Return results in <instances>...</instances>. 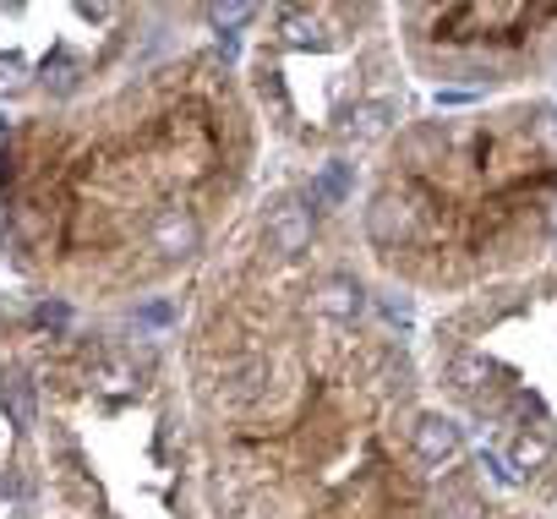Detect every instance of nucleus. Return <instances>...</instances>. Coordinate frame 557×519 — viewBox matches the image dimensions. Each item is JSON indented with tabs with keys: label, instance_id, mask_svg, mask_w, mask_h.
I'll list each match as a JSON object with an SVG mask.
<instances>
[{
	"label": "nucleus",
	"instance_id": "1",
	"mask_svg": "<svg viewBox=\"0 0 557 519\" xmlns=\"http://www.w3.org/2000/svg\"><path fill=\"white\" fill-rule=\"evenodd\" d=\"M416 454L432 459V465L454 459V454H459V427L443 421V416H421V421H416Z\"/></svg>",
	"mask_w": 557,
	"mask_h": 519
},
{
	"label": "nucleus",
	"instance_id": "2",
	"mask_svg": "<svg viewBox=\"0 0 557 519\" xmlns=\"http://www.w3.org/2000/svg\"><path fill=\"white\" fill-rule=\"evenodd\" d=\"M246 17H251V7H224V12H213V23H219V28H240Z\"/></svg>",
	"mask_w": 557,
	"mask_h": 519
}]
</instances>
